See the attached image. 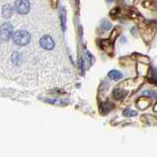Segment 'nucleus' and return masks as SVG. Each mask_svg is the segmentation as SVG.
Wrapping results in <instances>:
<instances>
[{
    "label": "nucleus",
    "mask_w": 157,
    "mask_h": 157,
    "mask_svg": "<svg viewBox=\"0 0 157 157\" xmlns=\"http://www.w3.org/2000/svg\"><path fill=\"white\" fill-rule=\"evenodd\" d=\"M107 1H108V2H113L114 0H107Z\"/></svg>",
    "instance_id": "nucleus-20"
},
{
    "label": "nucleus",
    "mask_w": 157,
    "mask_h": 157,
    "mask_svg": "<svg viewBox=\"0 0 157 157\" xmlns=\"http://www.w3.org/2000/svg\"><path fill=\"white\" fill-rule=\"evenodd\" d=\"M13 41L17 46H27L31 42V35L27 31H19L14 34Z\"/></svg>",
    "instance_id": "nucleus-1"
},
{
    "label": "nucleus",
    "mask_w": 157,
    "mask_h": 157,
    "mask_svg": "<svg viewBox=\"0 0 157 157\" xmlns=\"http://www.w3.org/2000/svg\"><path fill=\"white\" fill-rule=\"evenodd\" d=\"M114 108V105L112 103L110 102H107V103H104V104H102V107H101V113L103 114H107L108 112H110L111 110Z\"/></svg>",
    "instance_id": "nucleus-12"
},
{
    "label": "nucleus",
    "mask_w": 157,
    "mask_h": 157,
    "mask_svg": "<svg viewBox=\"0 0 157 157\" xmlns=\"http://www.w3.org/2000/svg\"><path fill=\"white\" fill-rule=\"evenodd\" d=\"M60 23H61L62 31H65V27H66V14H65V10H64V9L60 10Z\"/></svg>",
    "instance_id": "nucleus-11"
},
{
    "label": "nucleus",
    "mask_w": 157,
    "mask_h": 157,
    "mask_svg": "<svg viewBox=\"0 0 157 157\" xmlns=\"http://www.w3.org/2000/svg\"><path fill=\"white\" fill-rule=\"evenodd\" d=\"M2 16L4 18H10L12 16V9L10 5H4L2 7Z\"/></svg>",
    "instance_id": "nucleus-10"
},
{
    "label": "nucleus",
    "mask_w": 157,
    "mask_h": 157,
    "mask_svg": "<svg viewBox=\"0 0 157 157\" xmlns=\"http://www.w3.org/2000/svg\"><path fill=\"white\" fill-rule=\"evenodd\" d=\"M153 111H154V112H157V103L154 105V107H153Z\"/></svg>",
    "instance_id": "nucleus-19"
},
{
    "label": "nucleus",
    "mask_w": 157,
    "mask_h": 157,
    "mask_svg": "<svg viewBox=\"0 0 157 157\" xmlns=\"http://www.w3.org/2000/svg\"><path fill=\"white\" fill-rule=\"evenodd\" d=\"M143 94L151 96V97H154V98H157V91H144Z\"/></svg>",
    "instance_id": "nucleus-17"
},
{
    "label": "nucleus",
    "mask_w": 157,
    "mask_h": 157,
    "mask_svg": "<svg viewBox=\"0 0 157 157\" xmlns=\"http://www.w3.org/2000/svg\"><path fill=\"white\" fill-rule=\"evenodd\" d=\"M14 27L11 23H5L1 26V41L2 42H7L11 38V36L13 34Z\"/></svg>",
    "instance_id": "nucleus-3"
},
{
    "label": "nucleus",
    "mask_w": 157,
    "mask_h": 157,
    "mask_svg": "<svg viewBox=\"0 0 157 157\" xmlns=\"http://www.w3.org/2000/svg\"><path fill=\"white\" fill-rule=\"evenodd\" d=\"M113 42L111 40H103L101 42V48L104 49V51L108 53L109 55H113V51H114V46Z\"/></svg>",
    "instance_id": "nucleus-6"
},
{
    "label": "nucleus",
    "mask_w": 157,
    "mask_h": 157,
    "mask_svg": "<svg viewBox=\"0 0 157 157\" xmlns=\"http://www.w3.org/2000/svg\"><path fill=\"white\" fill-rule=\"evenodd\" d=\"M123 115L124 117H134L137 116V112H134L133 110H130V109H126L124 111Z\"/></svg>",
    "instance_id": "nucleus-15"
},
{
    "label": "nucleus",
    "mask_w": 157,
    "mask_h": 157,
    "mask_svg": "<svg viewBox=\"0 0 157 157\" xmlns=\"http://www.w3.org/2000/svg\"><path fill=\"white\" fill-rule=\"evenodd\" d=\"M151 104V100L147 97H140L137 100V106L138 109L140 110H145L146 108H148Z\"/></svg>",
    "instance_id": "nucleus-5"
},
{
    "label": "nucleus",
    "mask_w": 157,
    "mask_h": 157,
    "mask_svg": "<svg viewBox=\"0 0 157 157\" xmlns=\"http://www.w3.org/2000/svg\"><path fill=\"white\" fill-rule=\"evenodd\" d=\"M134 58L138 60V62L140 63H144V64H148L149 61H150V59H149L148 56L146 55H140V53H134Z\"/></svg>",
    "instance_id": "nucleus-9"
},
{
    "label": "nucleus",
    "mask_w": 157,
    "mask_h": 157,
    "mask_svg": "<svg viewBox=\"0 0 157 157\" xmlns=\"http://www.w3.org/2000/svg\"><path fill=\"white\" fill-rule=\"evenodd\" d=\"M114 97L117 99H122L126 96V91L122 88H117L115 91H114Z\"/></svg>",
    "instance_id": "nucleus-13"
},
{
    "label": "nucleus",
    "mask_w": 157,
    "mask_h": 157,
    "mask_svg": "<svg viewBox=\"0 0 157 157\" xmlns=\"http://www.w3.org/2000/svg\"><path fill=\"white\" fill-rule=\"evenodd\" d=\"M148 78L152 83L157 84V67H151Z\"/></svg>",
    "instance_id": "nucleus-7"
},
{
    "label": "nucleus",
    "mask_w": 157,
    "mask_h": 157,
    "mask_svg": "<svg viewBox=\"0 0 157 157\" xmlns=\"http://www.w3.org/2000/svg\"><path fill=\"white\" fill-rule=\"evenodd\" d=\"M40 46L44 49L51 51L55 48V41L49 35H45L40 39Z\"/></svg>",
    "instance_id": "nucleus-4"
},
{
    "label": "nucleus",
    "mask_w": 157,
    "mask_h": 157,
    "mask_svg": "<svg viewBox=\"0 0 157 157\" xmlns=\"http://www.w3.org/2000/svg\"><path fill=\"white\" fill-rule=\"evenodd\" d=\"M109 77L113 80H119L121 78H123V74L118 70H111L109 72Z\"/></svg>",
    "instance_id": "nucleus-8"
},
{
    "label": "nucleus",
    "mask_w": 157,
    "mask_h": 157,
    "mask_svg": "<svg viewBox=\"0 0 157 157\" xmlns=\"http://www.w3.org/2000/svg\"><path fill=\"white\" fill-rule=\"evenodd\" d=\"M120 32H121V28H115L112 33H111L110 40L112 42H115V40L118 38V36H119V34H120Z\"/></svg>",
    "instance_id": "nucleus-14"
},
{
    "label": "nucleus",
    "mask_w": 157,
    "mask_h": 157,
    "mask_svg": "<svg viewBox=\"0 0 157 157\" xmlns=\"http://www.w3.org/2000/svg\"><path fill=\"white\" fill-rule=\"evenodd\" d=\"M103 29L104 30H106V31H108V30H110L111 28H112V24H111L109 21H107V20H105L104 22H103Z\"/></svg>",
    "instance_id": "nucleus-16"
},
{
    "label": "nucleus",
    "mask_w": 157,
    "mask_h": 157,
    "mask_svg": "<svg viewBox=\"0 0 157 157\" xmlns=\"http://www.w3.org/2000/svg\"><path fill=\"white\" fill-rule=\"evenodd\" d=\"M15 10L17 13L21 14V15H25L30 12V2L28 0H16L15 1Z\"/></svg>",
    "instance_id": "nucleus-2"
},
{
    "label": "nucleus",
    "mask_w": 157,
    "mask_h": 157,
    "mask_svg": "<svg viewBox=\"0 0 157 157\" xmlns=\"http://www.w3.org/2000/svg\"><path fill=\"white\" fill-rule=\"evenodd\" d=\"M51 2H52V7L53 9H55L56 8V6H58V0H51Z\"/></svg>",
    "instance_id": "nucleus-18"
}]
</instances>
